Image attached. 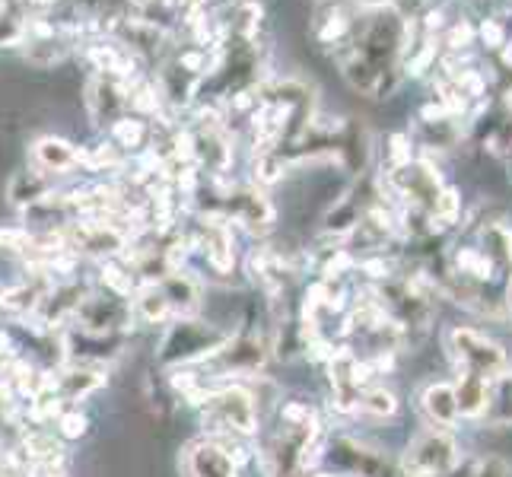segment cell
<instances>
[{
    "label": "cell",
    "mask_w": 512,
    "mask_h": 477,
    "mask_svg": "<svg viewBox=\"0 0 512 477\" xmlns=\"http://www.w3.org/2000/svg\"><path fill=\"white\" fill-rule=\"evenodd\" d=\"M455 395H458V411H462V417H481L490 411L493 385L484 379H474V376H458Z\"/></svg>",
    "instance_id": "obj_22"
},
{
    "label": "cell",
    "mask_w": 512,
    "mask_h": 477,
    "mask_svg": "<svg viewBox=\"0 0 512 477\" xmlns=\"http://www.w3.org/2000/svg\"><path fill=\"white\" fill-rule=\"evenodd\" d=\"M102 385H105V366L102 363L70 360L67 366L55 369V392L67 408H77L83 398L99 392Z\"/></svg>",
    "instance_id": "obj_12"
},
{
    "label": "cell",
    "mask_w": 512,
    "mask_h": 477,
    "mask_svg": "<svg viewBox=\"0 0 512 477\" xmlns=\"http://www.w3.org/2000/svg\"><path fill=\"white\" fill-rule=\"evenodd\" d=\"M490 414H493V420H500V423L512 420V373H506V376H500L497 382H493Z\"/></svg>",
    "instance_id": "obj_28"
},
{
    "label": "cell",
    "mask_w": 512,
    "mask_h": 477,
    "mask_svg": "<svg viewBox=\"0 0 512 477\" xmlns=\"http://www.w3.org/2000/svg\"><path fill=\"white\" fill-rule=\"evenodd\" d=\"M328 458L334 462V468H341L347 474H357V477H411L401 465H395L392 458H385L379 449L366 446L353 436L334 439Z\"/></svg>",
    "instance_id": "obj_8"
},
{
    "label": "cell",
    "mask_w": 512,
    "mask_h": 477,
    "mask_svg": "<svg viewBox=\"0 0 512 477\" xmlns=\"http://www.w3.org/2000/svg\"><path fill=\"white\" fill-rule=\"evenodd\" d=\"M118 42L125 45L131 55L140 58H160L169 48V32L150 20H121L118 26Z\"/></svg>",
    "instance_id": "obj_16"
},
{
    "label": "cell",
    "mask_w": 512,
    "mask_h": 477,
    "mask_svg": "<svg viewBox=\"0 0 512 477\" xmlns=\"http://www.w3.org/2000/svg\"><path fill=\"white\" fill-rule=\"evenodd\" d=\"M471 477H509V468L503 462H497V458H490V462H481L474 468Z\"/></svg>",
    "instance_id": "obj_33"
},
{
    "label": "cell",
    "mask_w": 512,
    "mask_h": 477,
    "mask_svg": "<svg viewBox=\"0 0 512 477\" xmlns=\"http://www.w3.org/2000/svg\"><path fill=\"white\" fill-rule=\"evenodd\" d=\"M503 23V29H506V39H509V35H512V13L506 16V20H500Z\"/></svg>",
    "instance_id": "obj_37"
},
{
    "label": "cell",
    "mask_w": 512,
    "mask_h": 477,
    "mask_svg": "<svg viewBox=\"0 0 512 477\" xmlns=\"http://www.w3.org/2000/svg\"><path fill=\"white\" fill-rule=\"evenodd\" d=\"M35 245V233L29 226H4L0 229V249L16 252V255H29Z\"/></svg>",
    "instance_id": "obj_29"
},
{
    "label": "cell",
    "mask_w": 512,
    "mask_h": 477,
    "mask_svg": "<svg viewBox=\"0 0 512 477\" xmlns=\"http://www.w3.org/2000/svg\"><path fill=\"white\" fill-rule=\"evenodd\" d=\"M172 4H175V10H179V16H185V20H198L207 0H172Z\"/></svg>",
    "instance_id": "obj_34"
},
{
    "label": "cell",
    "mask_w": 512,
    "mask_h": 477,
    "mask_svg": "<svg viewBox=\"0 0 512 477\" xmlns=\"http://www.w3.org/2000/svg\"><path fill=\"white\" fill-rule=\"evenodd\" d=\"M134 7H150V4H156V0H131Z\"/></svg>",
    "instance_id": "obj_38"
},
{
    "label": "cell",
    "mask_w": 512,
    "mask_h": 477,
    "mask_svg": "<svg viewBox=\"0 0 512 477\" xmlns=\"http://www.w3.org/2000/svg\"><path fill=\"white\" fill-rule=\"evenodd\" d=\"M226 217L242 223L249 233H268L274 223V207L255 188H233L226 194Z\"/></svg>",
    "instance_id": "obj_13"
},
{
    "label": "cell",
    "mask_w": 512,
    "mask_h": 477,
    "mask_svg": "<svg viewBox=\"0 0 512 477\" xmlns=\"http://www.w3.org/2000/svg\"><path fill=\"white\" fill-rule=\"evenodd\" d=\"M156 287L163 290V296L169 299V306L175 312V318H182V315H191L194 309H198L201 303V287H198V280H194L188 271H172L166 274L163 280H156Z\"/></svg>",
    "instance_id": "obj_18"
},
{
    "label": "cell",
    "mask_w": 512,
    "mask_h": 477,
    "mask_svg": "<svg viewBox=\"0 0 512 477\" xmlns=\"http://www.w3.org/2000/svg\"><path fill=\"white\" fill-rule=\"evenodd\" d=\"M109 140L121 153H140L153 140V128L140 115H125L109 128Z\"/></svg>",
    "instance_id": "obj_21"
},
{
    "label": "cell",
    "mask_w": 512,
    "mask_h": 477,
    "mask_svg": "<svg viewBox=\"0 0 512 477\" xmlns=\"http://www.w3.org/2000/svg\"><path fill=\"white\" fill-rule=\"evenodd\" d=\"M357 411L366 414V417H376V420H385L398 411V398L388 392V388H369V392L360 395V404Z\"/></svg>",
    "instance_id": "obj_26"
},
{
    "label": "cell",
    "mask_w": 512,
    "mask_h": 477,
    "mask_svg": "<svg viewBox=\"0 0 512 477\" xmlns=\"http://www.w3.org/2000/svg\"><path fill=\"white\" fill-rule=\"evenodd\" d=\"M229 338L233 334L204 325L191 315L172 318V325H166L160 338V347H156V360H160V366L172 369V373H179V369H188L194 363H207Z\"/></svg>",
    "instance_id": "obj_1"
},
{
    "label": "cell",
    "mask_w": 512,
    "mask_h": 477,
    "mask_svg": "<svg viewBox=\"0 0 512 477\" xmlns=\"http://www.w3.org/2000/svg\"><path fill=\"white\" fill-rule=\"evenodd\" d=\"M481 249L493 261L497 274H512V229L503 223H490L481 233Z\"/></svg>",
    "instance_id": "obj_23"
},
{
    "label": "cell",
    "mask_w": 512,
    "mask_h": 477,
    "mask_svg": "<svg viewBox=\"0 0 512 477\" xmlns=\"http://www.w3.org/2000/svg\"><path fill=\"white\" fill-rule=\"evenodd\" d=\"M74 322L86 334H121L134 325V306L131 299L118 293H90L80 303Z\"/></svg>",
    "instance_id": "obj_6"
},
{
    "label": "cell",
    "mask_w": 512,
    "mask_h": 477,
    "mask_svg": "<svg viewBox=\"0 0 512 477\" xmlns=\"http://www.w3.org/2000/svg\"><path fill=\"white\" fill-rule=\"evenodd\" d=\"M4 293H7V287H4V284H0V299H4Z\"/></svg>",
    "instance_id": "obj_41"
},
{
    "label": "cell",
    "mask_w": 512,
    "mask_h": 477,
    "mask_svg": "<svg viewBox=\"0 0 512 477\" xmlns=\"http://www.w3.org/2000/svg\"><path fill=\"white\" fill-rule=\"evenodd\" d=\"M506 303H509V309H512V280H509V293H506Z\"/></svg>",
    "instance_id": "obj_39"
},
{
    "label": "cell",
    "mask_w": 512,
    "mask_h": 477,
    "mask_svg": "<svg viewBox=\"0 0 512 477\" xmlns=\"http://www.w3.org/2000/svg\"><path fill=\"white\" fill-rule=\"evenodd\" d=\"M481 35H484V42H487L490 48L506 45V29H503V23H500V20H487V23H484V29H481Z\"/></svg>",
    "instance_id": "obj_31"
},
{
    "label": "cell",
    "mask_w": 512,
    "mask_h": 477,
    "mask_svg": "<svg viewBox=\"0 0 512 477\" xmlns=\"http://www.w3.org/2000/svg\"><path fill=\"white\" fill-rule=\"evenodd\" d=\"M264 363H268V341L258 334H236L207 360L217 376H258Z\"/></svg>",
    "instance_id": "obj_10"
},
{
    "label": "cell",
    "mask_w": 512,
    "mask_h": 477,
    "mask_svg": "<svg viewBox=\"0 0 512 477\" xmlns=\"http://www.w3.org/2000/svg\"><path fill=\"white\" fill-rule=\"evenodd\" d=\"M334 159H338V166L344 172H353V175L363 172L366 159H369V134H366V128L360 125V121H347V125H344Z\"/></svg>",
    "instance_id": "obj_19"
},
{
    "label": "cell",
    "mask_w": 512,
    "mask_h": 477,
    "mask_svg": "<svg viewBox=\"0 0 512 477\" xmlns=\"http://www.w3.org/2000/svg\"><path fill=\"white\" fill-rule=\"evenodd\" d=\"M449 353L458 366V376H474L484 382H497L500 376H506V350L487 338L484 331L474 328H452L449 331Z\"/></svg>",
    "instance_id": "obj_3"
},
{
    "label": "cell",
    "mask_w": 512,
    "mask_h": 477,
    "mask_svg": "<svg viewBox=\"0 0 512 477\" xmlns=\"http://www.w3.org/2000/svg\"><path fill=\"white\" fill-rule=\"evenodd\" d=\"M182 468L188 477H239L236 455L217 436H204L188 443L182 455Z\"/></svg>",
    "instance_id": "obj_11"
},
{
    "label": "cell",
    "mask_w": 512,
    "mask_h": 477,
    "mask_svg": "<svg viewBox=\"0 0 512 477\" xmlns=\"http://www.w3.org/2000/svg\"><path fill=\"white\" fill-rule=\"evenodd\" d=\"M80 166L93 169V172H112V169H121L125 166V153H121L112 140L109 144H99V147H90V150H80Z\"/></svg>",
    "instance_id": "obj_25"
},
{
    "label": "cell",
    "mask_w": 512,
    "mask_h": 477,
    "mask_svg": "<svg viewBox=\"0 0 512 477\" xmlns=\"http://www.w3.org/2000/svg\"><path fill=\"white\" fill-rule=\"evenodd\" d=\"M61 477H64V474H61Z\"/></svg>",
    "instance_id": "obj_43"
},
{
    "label": "cell",
    "mask_w": 512,
    "mask_h": 477,
    "mask_svg": "<svg viewBox=\"0 0 512 477\" xmlns=\"http://www.w3.org/2000/svg\"><path fill=\"white\" fill-rule=\"evenodd\" d=\"M29 4H32V7H42V10H45V7H55L58 0H29Z\"/></svg>",
    "instance_id": "obj_36"
},
{
    "label": "cell",
    "mask_w": 512,
    "mask_h": 477,
    "mask_svg": "<svg viewBox=\"0 0 512 477\" xmlns=\"http://www.w3.org/2000/svg\"><path fill=\"white\" fill-rule=\"evenodd\" d=\"M55 433L64 439V443H77L86 433H90V417H86L80 408H67L58 420H55Z\"/></svg>",
    "instance_id": "obj_27"
},
{
    "label": "cell",
    "mask_w": 512,
    "mask_h": 477,
    "mask_svg": "<svg viewBox=\"0 0 512 477\" xmlns=\"http://www.w3.org/2000/svg\"><path fill=\"white\" fill-rule=\"evenodd\" d=\"M411 140L404 137V134H395L392 137V150H388V159H392V169L395 166H404V163H411Z\"/></svg>",
    "instance_id": "obj_30"
},
{
    "label": "cell",
    "mask_w": 512,
    "mask_h": 477,
    "mask_svg": "<svg viewBox=\"0 0 512 477\" xmlns=\"http://www.w3.org/2000/svg\"><path fill=\"white\" fill-rule=\"evenodd\" d=\"M131 109V86L115 74H93L86 80V115L93 128L109 131Z\"/></svg>",
    "instance_id": "obj_7"
},
{
    "label": "cell",
    "mask_w": 512,
    "mask_h": 477,
    "mask_svg": "<svg viewBox=\"0 0 512 477\" xmlns=\"http://www.w3.org/2000/svg\"><path fill=\"white\" fill-rule=\"evenodd\" d=\"M388 188H392L411 210L427 214V217L439 198V191H443V185H439V172H433V166H427V163H414V159L388 172Z\"/></svg>",
    "instance_id": "obj_9"
},
{
    "label": "cell",
    "mask_w": 512,
    "mask_h": 477,
    "mask_svg": "<svg viewBox=\"0 0 512 477\" xmlns=\"http://www.w3.org/2000/svg\"><path fill=\"white\" fill-rule=\"evenodd\" d=\"M131 306H134V322H144V325H163L175 315L169 299L163 296V290L156 284H144L134 296H131Z\"/></svg>",
    "instance_id": "obj_20"
},
{
    "label": "cell",
    "mask_w": 512,
    "mask_h": 477,
    "mask_svg": "<svg viewBox=\"0 0 512 477\" xmlns=\"http://www.w3.org/2000/svg\"><path fill=\"white\" fill-rule=\"evenodd\" d=\"M29 159L35 169L55 179V175H67L80 166V150L64 137H39L29 147Z\"/></svg>",
    "instance_id": "obj_14"
},
{
    "label": "cell",
    "mask_w": 512,
    "mask_h": 477,
    "mask_svg": "<svg viewBox=\"0 0 512 477\" xmlns=\"http://www.w3.org/2000/svg\"><path fill=\"white\" fill-rule=\"evenodd\" d=\"M458 462H462V455H458L455 436L443 427H433L411 439L408 452L401 458V468L411 477H449Z\"/></svg>",
    "instance_id": "obj_4"
},
{
    "label": "cell",
    "mask_w": 512,
    "mask_h": 477,
    "mask_svg": "<svg viewBox=\"0 0 512 477\" xmlns=\"http://www.w3.org/2000/svg\"><path fill=\"white\" fill-rule=\"evenodd\" d=\"M420 411L427 414V420L433 427H455L462 411H458V395H455V385L449 382H433L420 392Z\"/></svg>",
    "instance_id": "obj_17"
},
{
    "label": "cell",
    "mask_w": 512,
    "mask_h": 477,
    "mask_svg": "<svg viewBox=\"0 0 512 477\" xmlns=\"http://www.w3.org/2000/svg\"><path fill=\"white\" fill-rule=\"evenodd\" d=\"M51 194H55V179H51V175H45V172H39L35 166L13 172L10 182H7V201L16 210L39 207L42 201L51 198Z\"/></svg>",
    "instance_id": "obj_15"
},
{
    "label": "cell",
    "mask_w": 512,
    "mask_h": 477,
    "mask_svg": "<svg viewBox=\"0 0 512 477\" xmlns=\"http://www.w3.org/2000/svg\"><path fill=\"white\" fill-rule=\"evenodd\" d=\"M210 436H236L249 439L258 433V408L249 388L242 385H223L210 388L204 401L198 404Z\"/></svg>",
    "instance_id": "obj_2"
},
{
    "label": "cell",
    "mask_w": 512,
    "mask_h": 477,
    "mask_svg": "<svg viewBox=\"0 0 512 477\" xmlns=\"http://www.w3.org/2000/svg\"><path fill=\"white\" fill-rule=\"evenodd\" d=\"M16 353H13V341H10V334L0 328V363H7V360H13Z\"/></svg>",
    "instance_id": "obj_35"
},
{
    "label": "cell",
    "mask_w": 512,
    "mask_h": 477,
    "mask_svg": "<svg viewBox=\"0 0 512 477\" xmlns=\"http://www.w3.org/2000/svg\"><path fill=\"white\" fill-rule=\"evenodd\" d=\"M61 236H64L67 252L99 258V261L121 258L131 242L128 229H121L112 220H74L70 226L61 229Z\"/></svg>",
    "instance_id": "obj_5"
},
{
    "label": "cell",
    "mask_w": 512,
    "mask_h": 477,
    "mask_svg": "<svg viewBox=\"0 0 512 477\" xmlns=\"http://www.w3.org/2000/svg\"><path fill=\"white\" fill-rule=\"evenodd\" d=\"M506 64H509V67H512V45H509V48H506Z\"/></svg>",
    "instance_id": "obj_40"
},
{
    "label": "cell",
    "mask_w": 512,
    "mask_h": 477,
    "mask_svg": "<svg viewBox=\"0 0 512 477\" xmlns=\"http://www.w3.org/2000/svg\"><path fill=\"white\" fill-rule=\"evenodd\" d=\"M471 39H474V29H471L468 23H458V26L449 32L446 45H449V48H465V45H471Z\"/></svg>",
    "instance_id": "obj_32"
},
{
    "label": "cell",
    "mask_w": 512,
    "mask_h": 477,
    "mask_svg": "<svg viewBox=\"0 0 512 477\" xmlns=\"http://www.w3.org/2000/svg\"><path fill=\"white\" fill-rule=\"evenodd\" d=\"M462 214V198H458L455 188H443L439 191V198L430 210V233H439V229H446L458 220Z\"/></svg>",
    "instance_id": "obj_24"
},
{
    "label": "cell",
    "mask_w": 512,
    "mask_h": 477,
    "mask_svg": "<svg viewBox=\"0 0 512 477\" xmlns=\"http://www.w3.org/2000/svg\"><path fill=\"white\" fill-rule=\"evenodd\" d=\"M312 477H334V474H312Z\"/></svg>",
    "instance_id": "obj_42"
}]
</instances>
